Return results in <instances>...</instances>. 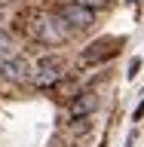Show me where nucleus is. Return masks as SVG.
Wrapping results in <instances>:
<instances>
[{"mask_svg":"<svg viewBox=\"0 0 144 147\" xmlns=\"http://www.w3.org/2000/svg\"><path fill=\"white\" fill-rule=\"evenodd\" d=\"M31 34L46 46H62L68 37H71V28L64 25L58 16H49V12H40L34 16V25H31Z\"/></svg>","mask_w":144,"mask_h":147,"instance_id":"1","label":"nucleus"},{"mask_svg":"<svg viewBox=\"0 0 144 147\" xmlns=\"http://www.w3.org/2000/svg\"><path fill=\"white\" fill-rule=\"evenodd\" d=\"M68 28H77V31H86V28L95 25V9L80 3V0H71V3H64L62 6V16H58Z\"/></svg>","mask_w":144,"mask_h":147,"instance_id":"2","label":"nucleus"},{"mask_svg":"<svg viewBox=\"0 0 144 147\" xmlns=\"http://www.w3.org/2000/svg\"><path fill=\"white\" fill-rule=\"evenodd\" d=\"M62 71H64V64H62V58H49V55H46V58H40V61H37V71L31 74V80L37 83V86H55V83L62 80Z\"/></svg>","mask_w":144,"mask_h":147,"instance_id":"3","label":"nucleus"},{"mask_svg":"<svg viewBox=\"0 0 144 147\" xmlns=\"http://www.w3.org/2000/svg\"><path fill=\"white\" fill-rule=\"evenodd\" d=\"M0 74L6 80H12V83H28L31 74H34V67H31V61L25 55H12V58H0Z\"/></svg>","mask_w":144,"mask_h":147,"instance_id":"4","label":"nucleus"},{"mask_svg":"<svg viewBox=\"0 0 144 147\" xmlns=\"http://www.w3.org/2000/svg\"><path fill=\"white\" fill-rule=\"evenodd\" d=\"M92 110H98V95L95 92H83L71 104V119H83V117H89Z\"/></svg>","mask_w":144,"mask_h":147,"instance_id":"5","label":"nucleus"},{"mask_svg":"<svg viewBox=\"0 0 144 147\" xmlns=\"http://www.w3.org/2000/svg\"><path fill=\"white\" fill-rule=\"evenodd\" d=\"M12 55H18L16 52V40L6 31H0V58H12Z\"/></svg>","mask_w":144,"mask_h":147,"instance_id":"6","label":"nucleus"},{"mask_svg":"<svg viewBox=\"0 0 144 147\" xmlns=\"http://www.w3.org/2000/svg\"><path fill=\"white\" fill-rule=\"evenodd\" d=\"M80 3H86V6H92V9H95V6H104L107 0H80Z\"/></svg>","mask_w":144,"mask_h":147,"instance_id":"7","label":"nucleus"},{"mask_svg":"<svg viewBox=\"0 0 144 147\" xmlns=\"http://www.w3.org/2000/svg\"><path fill=\"white\" fill-rule=\"evenodd\" d=\"M3 3H12V0H0V6H3Z\"/></svg>","mask_w":144,"mask_h":147,"instance_id":"8","label":"nucleus"}]
</instances>
